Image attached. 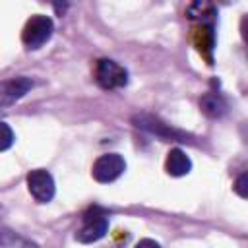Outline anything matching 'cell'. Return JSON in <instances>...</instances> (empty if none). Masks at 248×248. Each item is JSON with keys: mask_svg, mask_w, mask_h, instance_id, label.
I'll list each match as a JSON object with an SVG mask.
<instances>
[{"mask_svg": "<svg viewBox=\"0 0 248 248\" xmlns=\"http://www.w3.org/2000/svg\"><path fill=\"white\" fill-rule=\"evenodd\" d=\"M132 122L136 128H140L151 136H157L163 141H192V136H188L186 132H182L178 128H172L170 124L163 122L161 118H157L153 114H145V112L136 114L132 118Z\"/></svg>", "mask_w": 248, "mask_h": 248, "instance_id": "1", "label": "cell"}, {"mask_svg": "<svg viewBox=\"0 0 248 248\" xmlns=\"http://www.w3.org/2000/svg\"><path fill=\"white\" fill-rule=\"evenodd\" d=\"M52 31H54V23L48 16H31L21 31V41L27 48L31 50H37L41 48L50 37H52Z\"/></svg>", "mask_w": 248, "mask_h": 248, "instance_id": "2", "label": "cell"}, {"mask_svg": "<svg viewBox=\"0 0 248 248\" xmlns=\"http://www.w3.org/2000/svg\"><path fill=\"white\" fill-rule=\"evenodd\" d=\"M95 81L107 91L122 89L128 85V70L110 58H101L95 66Z\"/></svg>", "mask_w": 248, "mask_h": 248, "instance_id": "3", "label": "cell"}, {"mask_svg": "<svg viewBox=\"0 0 248 248\" xmlns=\"http://www.w3.org/2000/svg\"><path fill=\"white\" fill-rule=\"evenodd\" d=\"M107 231H108V215L101 211L99 207H95L89 213H85L81 227L76 232V238L83 244H89V242H97L99 238H103Z\"/></svg>", "mask_w": 248, "mask_h": 248, "instance_id": "4", "label": "cell"}, {"mask_svg": "<svg viewBox=\"0 0 248 248\" xmlns=\"http://www.w3.org/2000/svg\"><path fill=\"white\" fill-rule=\"evenodd\" d=\"M126 170V161L122 155L118 153H105L101 155L95 163H93V178L101 184H108L114 182L118 176H122V172Z\"/></svg>", "mask_w": 248, "mask_h": 248, "instance_id": "5", "label": "cell"}, {"mask_svg": "<svg viewBox=\"0 0 248 248\" xmlns=\"http://www.w3.org/2000/svg\"><path fill=\"white\" fill-rule=\"evenodd\" d=\"M27 188H29V194L39 203H48L54 198V190H56L52 174L45 169H35L27 174Z\"/></svg>", "mask_w": 248, "mask_h": 248, "instance_id": "6", "label": "cell"}, {"mask_svg": "<svg viewBox=\"0 0 248 248\" xmlns=\"http://www.w3.org/2000/svg\"><path fill=\"white\" fill-rule=\"evenodd\" d=\"M35 81L27 76H17V78H8L0 81V108L2 107H10L14 103H17L19 99H23L31 89H33Z\"/></svg>", "mask_w": 248, "mask_h": 248, "instance_id": "7", "label": "cell"}, {"mask_svg": "<svg viewBox=\"0 0 248 248\" xmlns=\"http://www.w3.org/2000/svg\"><path fill=\"white\" fill-rule=\"evenodd\" d=\"M194 43L200 50L202 56H205L207 64H213V48H215V31H213V23L205 21L202 23L196 33H194Z\"/></svg>", "mask_w": 248, "mask_h": 248, "instance_id": "8", "label": "cell"}, {"mask_svg": "<svg viewBox=\"0 0 248 248\" xmlns=\"http://www.w3.org/2000/svg\"><path fill=\"white\" fill-rule=\"evenodd\" d=\"M165 169H167V172H169L170 176H184V174H188V172L192 170V161H190V157H188L182 149L174 147V149H170L169 155H167Z\"/></svg>", "mask_w": 248, "mask_h": 248, "instance_id": "9", "label": "cell"}, {"mask_svg": "<svg viewBox=\"0 0 248 248\" xmlns=\"http://www.w3.org/2000/svg\"><path fill=\"white\" fill-rule=\"evenodd\" d=\"M200 107H202L203 114H207L209 118H221L229 110V103L219 93H205L200 99Z\"/></svg>", "mask_w": 248, "mask_h": 248, "instance_id": "10", "label": "cell"}, {"mask_svg": "<svg viewBox=\"0 0 248 248\" xmlns=\"http://www.w3.org/2000/svg\"><path fill=\"white\" fill-rule=\"evenodd\" d=\"M186 17L188 19H194V21H209L213 16H215V6H213V0H190L186 10H184Z\"/></svg>", "mask_w": 248, "mask_h": 248, "instance_id": "11", "label": "cell"}, {"mask_svg": "<svg viewBox=\"0 0 248 248\" xmlns=\"http://www.w3.org/2000/svg\"><path fill=\"white\" fill-rule=\"evenodd\" d=\"M25 244H33L27 238H21L17 232L0 227V246H25Z\"/></svg>", "mask_w": 248, "mask_h": 248, "instance_id": "12", "label": "cell"}, {"mask_svg": "<svg viewBox=\"0 0 248 248\" xmlns=\"http://www.w3.org/2000/svg\"><path fill=\"white\" fill-rule=\"evenodd\" d=\"M14 132H12V128L6 124V122H2L0 120V151H6V149H10L12 145H14Z\"/></svg>", "mask_w": 248, "mask_h": 248, "instance_id": "13", "label": "cell"}, {"mask_svg": "<svg viewBox=\"0 0 248 248\" xmlns=\"http://www.w3.org/2000/svg\"><path fill=\"white\" fill-rule=\"evenodd\" d=\"M234 190H236V194H238L240 198H246V196H248V192H246V174H244V172L236 178V182H234Z\"/></svg>", "mask_w": 248, "mask_h": 248, "instance_id": "14", "label": "cell"}, {"mask_svg": "<svg viewBox=\"0 0 248 248\" xmlns=\"http://www.w3.org/2000/svg\"><path fill=\"white\" fill-rule=\"evenodd\" d=\"M50 4H52L54 12H56L58 16H64L66 10H68V0H50Z\"/></svg>", "mask_w": 248, "mask_h": 248, "instance_id": "15", "label": "cell"}, {"mask_svg": "<svg viewBox=\"0 0 248 248\" xmlns=\"http://www.w3.org/2000/svg\"><path fill=\"white\" fill-rule=\"evenodd\" d=\"M140 244H151V246H157V242H155V240H141Z\"/></svg>", "mask_w": 248, "mask_h": 248, "instance_id": "16", "label": "cell"}]
</instances>
